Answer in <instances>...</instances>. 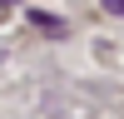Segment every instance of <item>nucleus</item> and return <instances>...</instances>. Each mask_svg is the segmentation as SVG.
Returning a JSON list of instances; mask_svg holds the SVG:
<instances>
[{
	"label": "nucleus",
	"instance_id": "obj_1",
	"mask_svg": "<svg viewBox=\"0 0 124 119\" xmlns=\"http://www.w3.org/2000/svg\"><path fill=\"white\" fill-rule=\"evenodd\" d=\"M99 5H104L109 15H124V0H99Z\"/></svg>",
	"mask_w": 124,
	"mask_h": 119
},
{
	"label": "nucleus",
	"instance_id": "obj_2",
	"mask_svg": "<svg viewBox=\"0 0 124 119\" xmlns=\"http://www.w3.org/2000/svg\"><path fill=\"white\" fill-rule=\"evenodd\" d=\"M10 5H15V0H0V10H10Z\"/></svg>",
	"mask_w": 124,
	"mask_h": 119
}]
</instances>
